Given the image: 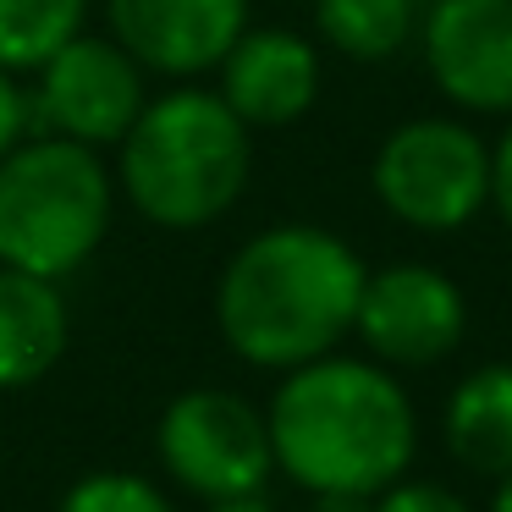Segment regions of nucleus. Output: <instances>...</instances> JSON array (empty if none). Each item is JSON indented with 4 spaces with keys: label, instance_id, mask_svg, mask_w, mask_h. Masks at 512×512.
I'll return each instance as SVG.
<instances>
[{
    "label": "nucleus",
    "instance_id": "obj_18",
    "mask_svg": "<svg viewBox=\"0 0 512 512\" xmlns=\"http://www.w3.org/2000/svg\"><path fill=\"white\" fill-rule=\"evenodd\" d=\"M28 127H34V116H28V94L17 89V72L0 67V160L23 144Z\"/></svg>",
    "mask_w": 512,
    "mask_h": 512
},
{
    "label": "nucleus",
    "instance_id": "obj_20",
    "mask_svg": "<svg viewBox=\"0 0 512 512\" xmlns=\"http://www.w3.org/2000/svg\"><path fill=\"white\" fill-rule=\"evenodd\" d=\"M303 512H375V496H309Z\"/></svg>",
    "mask_w": 512,
    "mask_h": 512
},
{
    "label": "nucleus",
    "instance_id": "obj_15",
    "mask_svg": "<svg viewBox=\"0 0 512 512\" xmlns=\"http://www.w3.org/2000/svg\"><path fill=\"white\" fill-rule=\"evenodd\" d=\"M89 0H0V67L34 72L72 34H83Z\"/></svg>",
    "mask_w": 512,
    "mask_h": 512
},
{
    "label": "nucleus",
    "instance_id": "obj_17",
    "mask_svg": "<svg viewBox=\"0 0 512 512\" xmlns=\"http://www.w3.org/2000/svg\"><path fill=\"white\" fill-rule=\"evenodd\" d=\"M375 512H474L457 490L435 485V479H408L402 474L397 485H386L375 496Z\"/></svg>",
    "mask_w": 512,
    "mask_h": 512
},
{
    "label": "nucleus",
    "instance_id": "obj_6",
    "mask_svg": "<svg viewBox=\"0 0 512 512\" xmlns=\"http://www.w3.org/2000/svg\"><path fill=\"white\" fill-rule=\"evenodd\" d=\"M375 199L413 232H457L490 204V149L474 127L419 116L375 149Z\"/></svg>",
    "mask_w": 512,
    "mask_h": 512
},
{
    "label": "nucleus",
    "instance_id": "obj_10",
    "mask_svg": "<svg viewBox=\"0 0 512 512\" xmlns=\"http://www.w3.org/2000/svg\"><path fill=\"white\" fill-rule=\"evenodd\" d=\"M248 28V0H105V34L155 78H199Z\"/></svg>",
    "mask_w": 512,
    "mask_h": 512
},
{
    "label": "nucleus",
    "instance_id": "obj_8",
    "mask_svg": "<svg viewBox=\"0 0 512 512\" xmlns=\"http://www.w3.org/2000/svg\"><path fill=\"white\" fill-rule=\"evenodd\" d=\"M468 331V303L452 276L435 265H386L369 270L358 292L353 336L386 369H430L457 353Z\"/></svg>",
    "mask_w": 512,
    "mask_h": 512
},
{
    "label": "nucleus",
    "instance_id": "obj_13",
    "mask_svg": "<svg viewBox=\"0 0 512 512\" xmlns=\"http://www.w3.org/2000/svg\"><path fill=\"white\" fill-rule=\"evenodd\" d=\"M446 452L479 479L512 474V364H479L446 397Z\"/></svg>",
    "mask_w": 512,
    "mask_h": 512
},
{
    "label": "nucleus",
    "instance_id": "obj_12",
    "mask_svg": "<svg viewBox=\"0 0 512 512\" xmlns=\"http://www.w3.org/2000/svg\"><path fill=\"white\" fill-rule=\"evenodd\" d=\"M72 314L61 281L0 265V391H28L67 358Z\"/></svg>",
    "mask_w": 512,
    "mask_h": 512
},
{
    "label": "nucleus",
    "instance_id": "obj_7",
    "mask_svg": "<svg viewBox=\"0 0 512 512\" xmlns=\"http://www.w3.org/2000/svg\"><path fill=\"white\" fill-rule=\"evenodd\" d=\"M149 72L111 34H72L56 56L34 67L28 116L45 133L72 138L83 149H116L138 111L149 105Z\"/></svg>",
    "mask_w": 512,
    "mask_h": 512
},
{
    "label": "nucleus",
    "instance_id": "obj_14",
    "mask_svg": "<svg viewBox=\"0 0 512 512\" xmlns=\"http://www.w3.org/2000/svg\"><path fill=\"white\" fill-rule=\"evenodd\" d=\"M413 0H314V28L347 61H391L413 39Z\"/></svg>",
    "mask_w": 512,
    "mask_h": 512
},
{
    "label": "nucleus",
    "instance_id": "obj_21",
    "mask_svg": "<svg viewBox=\"0 0 512 512\" xmlns=\"http://www.w3.org/2000/svg\"><path fill=\"white\" fill-rule=\"evenodd\" d=\"M199 512H276L265 496H243V501H210V507H199Z\"/></svg>",
    "mask_w": 512,
    "mask_h": 512
},
{
    "label": "nucleus",
    "instance_id": "obj_19",
    "mask_svg": "<svg viewBox=\"0 0 512 512\" xmlns=\"http://www.w3.org/2000/svg\"><path fill=\"white\" fill-rule=\"evenodd\" d=\"M490 204L501 210V221L512 226V133L496 144V155H490Z\"/></svg>",
    "mask_w": 512,
    "mask_h": 512
},
{
    "label": "nucleus",
    "instance_id": "obj_16",
    "mask_svg": "<svg viewBox=\"0 0 512 512\" xmlns=\"http://www.w3.org/2000/svg\"><path fill=\"white\" fill-rule=\"evenodd\" d=\"M56 512H177L149 474L133 468H89L61 490Z\"/></svg>",
    "mask_w": 512,
    "mask_h": 512
},
{
    "label": "nucleus",
    "instance_id": "obj_2",
    "mask_svg": "<svg viewBox=\"0 0 512 512\" xmlns=\"http://www.w3.org/2000/svg\"><path fill=\"white\" fill-rule=\"evenodd\" d=\"M364 276V259L325 226H265L215 281V331L243 364L287 375L353 336Z\"/></svg>",
    "mask_w": 512,
    "mask_h": 512
},
{
    "label": "nucleus",
    "instance_id": "obj_4",
    "mask_svg": "<svg viewBox=\"0 0 512 512\" xmlns=\"http://www.w3.org/2000/svg\"><path fill=\"white\" fill-rule=\"evenodd\" d=\"M116 221V177L100 149L39 133L0 160V265L67 281Z\"/></svg>",
    "mask_w": 512,
    "mask_h": 512
},
{
    "label": "nucleus",
    "instance_id": "obj_9",
    "mask_svg": "<svg viewBox=\"0 0 512 512\" xmlns=\"http://www.w3.org/2000/svg\"><path fill=\"white\" fill-rule=\"evenodd\" d=\"M424 67L463 111H512V0H435L424 17Z\"/></svg>",
    "mask_w": 512,
    "mask_h": 512
},
{
    "label": "nucleus",
    "instance_id": "obj_3",
    "mask_svg": "<svg viewBox=\"0 0 512 512\" xmlns=\"http://www.w3.org/2000/svg\"><path fill=\"white\" fill-rule=\"evenodd\" d=\"M254 138L215 89L149 94L138 122L116 144V193L160 232L215 226L248 188Z\"/></svg>",
    "mask_w": 512,
    "mask_h": 512
},
{
    "label": "nucleus",
    "instance_id": "obj_5",
    "mask_svg": "<svg viewBox=\"0 0 512 512\" xmlns=\"http://www.w3.org/2000/svg\"><path fill=\"white\" fill-rule=\"evenodd\" d=\"M155 457L171 485L188 490L199 507L265 496L270 474H276L265 408H254L226 386L177 391L155 424Z\"/></svg>",
    "mask_w": 512,
    "mask_h": 512
},
{
    "label": "nucleus",
    "instance_id": "obj_11",
    "mask_svg": "<svg viewBox=\"0 0 512 512\" xmlns=\"http://www.w3.org/2000/svg\"><path fill=\"white\" fill-rule=\"evenodd\" d=\"M221 100L232 116L254 127H292L320 100V50L292 28H243L221 56Z\"/></svg>",
    "mask_w": 512,
    "mask_h": 512
},
{
    "label": "nucleus",
    "instance_id": "obj_1",
    "mask_svg": "<svg viewBox=\"0 0 512 512\" xmlns=\"http://www.w3.org/2000/svg\"><path fill=\"white\" fill-rule=\"evenodd\" d=\"M276 474L303 496H380L413 468L419 413L375 358L325 353L281 375L265 408Z\"/></svg>",
    "mask_w": 512,
    "mask_h": 512
},
{
    "label": "nucleus",
    "instance_id": "obj_22",
    "mask_svg": "<svg viewBox=\"0 0 512 512\" xmlns=\"http://www.w3.org/2000/svg\"><path fill=\"white\" fill-rule=\"evenodd\" d=\"M490 512H512V474L496 479V496H490Z\"/></svg>",
    "mask_w": 512,
    "mask_h": 512
}]
</instances>
